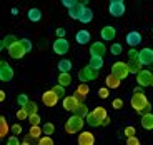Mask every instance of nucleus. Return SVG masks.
Returning a JSON list of instances; mask_svg holds the SVG:
<instances>
[{
    "mask_svg": "<svg viewBox=\"0 0 153 145\" xmlns=\"http://www.w3.org/2000/svg\"><path fill=\"white\" fill-rule=\"evenodd\" d=\"M83 125H85V118L72 115L65 123V132L67 134H80L83 130Z\"/></svg>",
    "mask_w": 153,
    "mask_h": 145,
    "instance_id": "f257e3e1",
    "label": "nucleus"
},
{
    "mask_svg": "<svg viewBox=\"0 0 153 145\" xmlns=\"http://www.w3.org/2000/svg\"><path fill=\"white\" fill-rule=\"evenodd\" d=\"M111 73H113L117 78H120V80L128 78V77H130V70H128L126 62H115V64L111 65Z\"/></svg>",
    "mask_w": 153,
    "mask_h": 145,
    "instance_id": "f03ea898",
    "label": "nucleus"
},
{
    "mask_svg": "<svg viewBox=\"0 0 153 145\" xmlns=\"http://www.w3.org/2000/svg\"><path fill=\"white\" fill-rule=\"evenodd\" d=\"M146 103H148V99H146L145 93H133V95H131L130 105H131V108H133L138 115H140V112L146 107Z\"/></svg>",
    "mask_w": 153,
    "mask_h": 145,
    "instance_id": "7ed1b4c3",
    "label": "nucleus"
},
{
    "mask_svg": "<svg viewBox=\"0 0 153 145\" xmlns=\"http://www.w3.org/2000/svg\"><path fill=\"white\" fill-rule=\"evenodd\" d=\"M98 75H100L98 70L92 69L90 65H85L83 69L78 72V80H80L82 84H87V82H90V80H95V78H98Z\"/></svg>",
    "mask_w": 153,
    "mask_h": 145,
    "instance_id": "20e7f679",
    "label": "nucleus"
},
{
    "mask_svg": "<svg viewBox=\"0 0 153 145\" xmlns=\"http://www.w3.org/2000/svg\"><path fill=\"white\" fill-rule=\"evenodd\" d=\"M126 7H125V2L123 0H110V4H108V13L115 19H118L125 13Z\"/></svg>",
    "mask_w": 153,
    "mask_h": 145,
    "instance_id": "39448f33",
    "label": "nucleus"
},
{
    "mask_svg": "<svg viewBox=\"0 0 153 145\" xmlns=\"http://www.w3.org/2000/svg\"><path fill=\"white\" fill-rule=\"evenodd\" d=\"M138 62L142 67H152L153 65V49H142L138 52Z\"/></svg>",
    "mask_w": 153,
    "mask_h": 145,
    "instance_id": "423d86ee",
    "label": "nucleus"
},
{
    "mask_svg": "<svg viewBox=\"0 0 153 145\" xmlns=\"http://www.w3.org/2000/svg\"><path fill=\"white\" fill-rule=\"evenodd\" d=\"M152 78H153V73H152V70H140V72L137 73V84H138V87H142V88H145V87H152Z\"/></svg>",
    "mask_w": 153,
    "mask_h": 145,
    "instance_id": "0eeeda50",
    "label": "nucleus"
},
{
    "mask_svg": "<svg viewBox=\"0 0 153 145\" xmlns=\"http://www.w3.org/2000/svg\"><path fill=\"white\" fill-rule=\"evenodd\" d=\"M52 49H53V52L57 55H65L70 50V43L67 38H57L53 42V45H52Z\"/></svg>",
    "mask_w": 153,
    "mask_h": 145,
    "instance_id": "6e6552de",
    "label": "nucleus"
},
{
    "mask_svg": "<svg viewBox=\"0 0 153 145\" xmlns=\"http://www.w3.org/2000/svg\"><path fill=\"white\" fill-rule=\"evenodd\" d=\"M12 78H13V69L8 62H2L0 64V82H10Z\"/></svg>",
    "mask_w": 153,
    "mask_h": 145,
    "instance_id": "1a4fd4ad",
    "label": "nucleus"
},
{
    "mask_svg": "<svg viewBox=\"0 0 153 145\" xmlns=\"http://www.w3.org/2000/svg\"><path fill=\"white\" fill-rule=\"evenodd\" d=\"M88 93H90V87H88L87 84H80L76 87V90L73 92V97L76 99L78 103H85V99H87Z\"/></svg>",
    "mask_w": 153,
    "mask_h": 145,
    "instance_id": "9d476101",
    "label": "nucleus"
},
{
    "mask_svg": "<svg viewBox=\"0 0 153 145\" xmlns=\"http://www.w3.org/2000/svg\"><path fill=\"white\" fill-rule=\"evenodd\" d=\"M125 40H126V43H128L130 49H135V47H138L140 43H142V34L137 32V30H131V32L126 34Z\"/></svg>",
    "mask_w": 153,
    "mask_h": 145,
    "instance_id": "9b49d317",
    "label": "nucleus"
},
{
    "mask_svg": "<svg viewBox=\"0 0 153 145\" xmlns=\"http://www.w3.org/2000/svg\"><path fill=\"white\" fill-rule=\"evenodd\" d=\"M76 142H78V145H95V135L90 130L88 132L82 130L78 134V137H76Z\"/></svg>",
    "mask_w": 153,
    "mask_h": 145,
    "instance_id": "f8f14e48",
    "label": "nucleus"
},
{
    "mask_svg": "<svg viewBox=\"0 0 153 145\" xmlns=\"http://www.w3.org/2000/svg\"><path fill=\"white\" fill-rule=\"evenodd\" d=\"M105 54H107V45H105L103 42H93L92 45H90V55H92V57H102L103 58Z\"/></svg>",
    "mask_w": 153,
    "mask_h": 145,
    "instance_id": "ddd939ff",
    "label": "nucleus"
},
{
    "mask_svg": "<svg viewBox=\"0 0 153 145\" xmlns=\"http://www.w3.org/2000/svg\"><path fill=\"white\" fill-rule=\"evenodd\" d=\"M100 35L103 38V42H111V40H115V37H117V28H115L113 25H105V27L100 30Z\"/></svg>",
    "mask_w": 153,
    "mask_h": 145,
    "instance_id": "4468645a",
    "label": "nucleus"
},
{
    "mask_svg": "<svg viewBox=\"0 0 153 145\" xmlns=\"http://www.w3.org/2000/svg\"><path fill=\"white\" fill-rule=\"evenodd\" d=\"M8 50V55H10L12 58H22V57H25V50H23V47H22V43H20V40L17 43H13V45L10 47V49H7Z\"/></svg>",
    "mask_w": 153,
    "mask_h": 145,
    "instance_id": "2eb2a0df",
    "label": "nucleus"
},
{
    "mask_svg": "<svg viewBox=\"0 0 153 145\" xmlns=\"http://www.w3.org/2000/svg\"><path fill=\"white\" fill-rule=\"evenodd\" d=\"M42 102L45 107H55L58 102V97L52 90H47V92H43V95H42Z\"/></svg>",
    "mask_w": 153,
    "mask_h": 145,
    "instance_id": "dca6fc26",
    "label": "nucleus"
},
{
    "mask_svg": "<svg viewBox=\"0 0 153 145\" xmlns=\"http://www.w3.org/2000/svg\"><path fill=\"white\" fill-rule=\"evenodd\" d=\"M76 107H78V102L73 95H65L63 97V110L67 112H75Z\"/></svg>",
    "mask_w": 153,
    "mask_h": 145,
    "instance_id": "f3484780",
    "label": "nucleus"
},
{
    "mask_svg": "<svg viewBox=\"0 0 153 145\" xmlns=\"http://www.w3.org/2000/svg\"><path fill=\"white\" fill-rule=\"evenodd\" d=\"M90 38H92V34L88 30H78L75 34V40L78 45H87V43H90Z\"/></svg>",
    "mask_w": 153,
    "mask_h": 145,
    "instance_id": "a211bd4d",
    "label": "nucleus"
},
{
    "mask_svg": "<svg viewBox=\"0 0 153 145\" xmlns=\"http://www.w3.org/2000/svg\"><path fill=\"white\" fill-rule=\"evenodd\" d=\"M105 84H107V88L110 90V88H118L120 85H122V80L117 78L113 73H110V75H107V78H105Z\"/></svg>",
    "mask_w": 153,
    "mask_h": 145,
    "instance_id": "6ab92c4d",
    "label": "nucleus"
},
{
    "mask_svg": "<svg viewBox=\"0 0 153 145\" xmlns=\"http://www.w3.org/2000/svg\"><path fill=\"white\" fill-rule=\"evenodd\" d=\"M72 75L70 73H58V78H57V85H62L63 88H67L70 84H72Z\"/></svg>",
    "mask_w": 153,
    "mask_h": 145,
    "instance_id": "aec40b11",
    "label": "nucleus"
},
{
    "mask_svg": "<svg viewBox=\"0 0 153 145\" xmlns=\"http://www.w3.org/2000/svg\"><path fill=\"white\" fill-rule=\"evenodd\" d=\"M140 123H142V127L145 130H153V112L152 114H146V115H142Z\"/></svg>",
    "mask_w": 153,
    "mask_h": 145,
    "instance_id": "412c9836",
    "label": "nucleus"
},
{
    "mask_svg": "<svg viewBox=\"0 0 153 145\" xmlns=\"http://www.w3.org/2000/svg\"><path fill=\"white\" fill-rule=\"evenodd\" d=\"M8 130H10V125H8L7 118H5L4 115H0V140L7 137Z\"/></svg>",
    "mask_w": 153,
    "mask_h": 145,
    "instance_id": "4be33fe9",
    "label": "nucleus"
},
{
    "mask_svg": "<svg viewBox=\"0 0 153 145\" xmlns=\"http://www.w3.org/2000/svg\"><path fill=\"white\" fill-rule=\"evenodd\" d=\"M93 20V12L90 10L88 7H83V10H82V15H80V19H78V22H82V23H90Z\"/></svg>",
    "mask_w": 153,
    "mask_h": 145,
    "instance_id": "5701e85b",
    "label": "nucleus"
},
{
    "mask_svg": "<svg viewBox=\"0 0 153 145\" xmlns=\"http://www.w3.org/2000/svg\"><path fill=\"white\" fill-rule=\"evenodd\" d=\"M57 69L60 70V73H70V70H72V62L67 60V58H62L57 64Z\"/></svg>",
    "mask_w": 153,
    "mask_h": 145,
    "instance_id": "b1692460",
    "label": "nucleus"
},
{
    "mask_svg": "<svg viewBox=\"0 0 153 145\" xmlns=\"http://www.w3.org/2000/svg\"><path fill=\"white\" fill-rule=\"evenodd\" d=\"M27 17L30 22H40L42 20V10L40 8H30L27 12Z\"/></svg>",
    "mask_w": 153,
    "mask_h": 145,
    "instance_id": "393cba45",
    "label": "nucleus"
},
{
    "mask_svg": "<svg viewBox=\"0 0 153 145\" xmlns=\"http://www.w3.org/2000/svg\"><path fill=\"white\" fill-rule=\"evenodd\" d=\"M82 10H83V5L78 2L76 7H73V8H70V10H68V17H70V19H73V20H78V19H80V15H82Z\"/></svg>",
    "mask_w": 153,
    "mask_h": 145,
    "instance_id": "a878e982",
    "label": "nucleus"
},
{
    "mask_svg": "<svg viewBox=\"0 0 153 145\" xmlns=\"http://www.w3.org/2000/svg\"><path fill=\"white\" fill-rule=\"evenodd\" d=\"M42 127L40 125H30V129H28V135H30L33 140H38V138L42 137Z\"/></svg>",
    "mask_w": 153,
    "mask_h": 145,
    "instance_id": "bb28decb",
    "label": "nucleus"
},
{
    "mask_svg": "<svg viewBox=\"0 0 153 145\" xmlns=\"http://www.w3.org/2000/svg\"><path fill=\"white\" fill-rule=\"evenodd\" d=\"M88 65L100 72V69H103V58L102 57H90V64Z\"/></svg>",
    "mask_w": 153,
    "mask_h": 145,
    "instance_id": "cd10ccee",
    "label": "nucleus"
},
{
    "mask_svg": "<svg viewBox=\"0 0 153 145\" xmlns=\"http://www.w3.org/2000/svg\"><path fill=\"white\" fill-rule=\"evenodd\" d=\"M88 114H90V110H88V107L85 105V103H78L76 110L73 112V115H76V117H82V118H85Z\"/></svg>",
    "mask_w": 153,
    "mask_h": 145,
    "instance_id": "c85d7f7f",
    "label": "nucleus"
},
{
    "mask_svg": "<svg viewBox=\"0 0 153 145\" xmlns=\"http://www.w3.org/2000/svg\"><path fill=\"white\" fill-rule=\"evenodd\" d=\"M42 132H43V135H47V137H52V135L55 134V123H52V122L43 123V125H42Z\"/></svg>",
    "mask_w": 153,
    "mask_h": 145,
    "instance_id": "c756f323",
    "label": "nucleus"
},
{
    "mask_svg": "<svg viewBox=\"0 0 153 145\" xmlns=\"http://www.w3.org/2000/svg\"><path fill=\"white\" fill-rule=\"evenodd\" d=\"M92 114L95 115L97 118H98L100 122H102L103 118H107V117H108V114H107V108H105V107H95V108H93V112H92Z\"/></svg>",
    "mask_w": 153,
    "mask_h": 145,
    "instance_id": "7c9ffc66",
    "label": "nucleus"
},
{
    "mask_svg": "<svg viewBox=\"0 0 153 145\" xmlns=\"http://www.w3.org/2000/svg\"><path fill=\"white\" fill-rule=\"evenodd\" d=\"M85 123H88L90 127H100V125H102V122H100V120L92 114V112H90V114L85 117Z\"/></svg>",
    "mask_w": 153,
    "mask_h": 145,
    "instance_id": "2f4dec72",
    "label": "nucleus"
},
{
    "mask_svg": "<svg viewBox=\"0 0 153 145\" xmlns=\"http://www.w3.org/2000/svg\"><path fill=\"white\" fill-rule=\"evenodd\" d=\"M128 70H130V73H138L140 70H142V65H140V62L138 60H128Z\"/></svg>",
    "mask_w": 153,
    "mask_h": 145,
    "instance_id": "473e14b6",
    "label": "nucleus"
},
{
    "mask_svg": "<svg viewBox=\"0 0 153 145\" xmlns=\"http://www.w3.org/2000/svg\"><path fill=\"white\" fill-rule=\"evenodd\" d=\"M2 40H4V45H5V49H10L12 45H13V43H17L19 42V38L15 37V35H7V37L5 38H2Z\"/></svg>",
    "mask_w": 153,
    "mask_h": 145,
    "instance_id": "72a5a7b5",
    "label": "nucleus"
},
{
    "mask_svg": "<svg viewBox=\"0 0 153 145\" xmlns=\"http://www.w3.org/2000/svg\"><path fill=\"white\" fill-rule=\"evenodd\" d=\"M25 110L28 112V115H32V114H38V105H37V102H33V100H30V102L25 105Z\"/></svg>",
    "mask_w": 153,
    "mask_h": 145,
    "instance_id": "f704fd0d",
    "label": "nucleus"
},
{
    "mask_svg": "<svg viewBox=\"0 0 153 145\" xmlns=\"http://www.w3.org/2000/svg\"><path fill=\"white\" fill-rule=\"evenodd\" d=\"M28 102H30V99H28L27 93H20V95L17 97V103H19L20 107H25V105H27Z\"/></svg>",
    "mask_w": 153,
    "mask_h": 145,
    "instance_id": "c9c22d12",
    "label": "nucleus"
},
{
    "mask_svg": "<svg viewBox=\"0 0 153 145\" xmlns=\"http://www.w3.org/2000/svg\"><path fill=\"white\" fill-rule=\"evenodd\" d=\"M52 92H53L58 99H63V97H65V88L62 87V85H55V87L52 88Z\"/></svg>",
    "mask_w": 153,
    "mask_h": 145,
    "instance_id": "e433bc0d",
    "label": "nucleus"
},
{
    "mask_svg": "<svg viewBox=\"0 0 153 145\" xmlns=\"http://www.w3.org/2000/svg\"><path fill=\"white\" fill-rule=\"evenodd\" d=\"M28 122H30V125H40L42 118H40L38 114H32V115H28Z\"/></svg>",
    "mask_w": 153,
    "mask_h": 145,
    "instance_id": "4c0bfd02",
    "label": "nucleus"
},
{
    "mask_svg": "<svg viewBox=\"0 0 153 145\" xmlns=\"http://www.w3.org/2000/svg\"><path fill=\"white\" fill-rule=\"evenodd\" d=\"M123 134H125L126 138H128V137H135V135H137V129H135L133 125H128V127L123 129Z\"/></svg>",
    "mask_w": 153,
    "mask_h": 145,
    "instance_id": "58836bf2",
    "label": "nucleus"
},
{
    "mask_svg": "<svg viewBox=\"0 0 153 145\" xmlns=\"http://www.w3.org/2000/svg\"><path fill=\"white\" fill-rule=\"evenodd\" d=\"M20 43H22L23 50H25V54L32 52V49H33V45H32V42L28 40V38H22V40H20Z\"/></svg>",
    "mask_w": 153,
    "mask_h": 145,
    "instance_id": "ea45409f",
    "label": "nucleus"
},
{
    "mask_svg": "<svg viewBox=\"0 0 153 145\" xmlns=\"http://www.w3.org/2000/svg\"><path fill=\"white\" fill-rule=\"evenodd\" d=\"M37 145H55V142H53V138L52 137H40L38 138V142H37Z\"/></svg>",
    "mask_w": 153,
    "mask_h": 145,
    "instance_id": "a19ab883",
    "label": "nucleus"
},
{
    "mask_svg": "<svg viewBox=\"0 0 153 145\" xmlns=\"http://www.w3.org/2000/svg\"><path fill=\"white\" fill-rule=\"evenodd\" d=\"M15 115H17V118H19L20 122H22V120H28V112L23 107H20V110H17Z\"/></svg>",
    "mask_w": 153,
    "mask_h": 145,
    "instance_id": "79ce46f5",
    "label": "nucleus"
},
{
    "mask_svg": "<svg viewBox=\"0 0 153 145\" xmlns=\"http://www.w3.org/2000/svg\"><path fill=\"white\" fill-rule=\"evenodd\" d=\"M110 52L113 55H120L123 52V47H122V43H111V47H110Z\"/></svg>",
    "mask_w": 153,
    "mask_h": 145,
    "instance_id": "37998d69",
    "label": "nucleus"
},
{
    "mask_svg": "<svg viewBox=\"0 0 153 145\" xmlns=\"http://www.w3.org/2000/svg\"><path fill=\"white\" fill-rule=\"evenodd\" d=\"M98 97L100 99H108V97H110V90H108L107 87L98 88Z\"/></svg>",
    "mask_w": 153,
    "mask_h": 145,
    "instance_id": "c03bdc74",
    "label": "nucleus"
},
{
    "mask_svg": "<svg viewBox=\"0 0 153 145\" xmlns=\"http://www.w3.org/2000/svg\"><path fill=\"white\" fill-rule=\"evenodd\" d=\"M62 4H63V7H67L70 10V8L76 7V5H78V2H76V0H62Z\"/></svg>",
    "mask_w": 153,
    "mask_h": 145,
    "instance_id": "a18cd8bd",
    "label": "nucleus"
},
{
    "mask_svg": "<svg viewBox=\"0 0 153 145\" xmlns=\"http://www.w3.org/2000/svg\"><path fill=\"white\" fill-rule=\"evenodd\" d=\"M10 130H12V134L15 135V137H19V135L22 134V125H20V123H15V125L10 127Z\"/></svg>",
    "mask_w": 153,
    "mask_h": 145,
    "instance_id": "49530a36",
    "label": "nucleus"
},
{
    "mask_svg": "<svg viewBox=\"0 0 153 145\" xmlns=\"http://www.w3.org/2000/svg\"><path fill=\"white\" fill-rule=\"evenodd\" d=\"M126 145H142V142H140L138 137H128L126 138Z\"/></svg>",
    "mask_w": 153,
    "mask_h": 145,
    "instance_id": "de8ad7c7",
    "label": "nucleus"
},
{
    "mask_svg": "<svg viewBox=\"0 0 153 145\" xmlns=\"http://www.w3.org/2000/svg\"><path fill=\"white\" fill-rule=\"evenodd\" d=\"M111 107H113L115 110H120V108L123 107V100L122 99H115L113 102H111Z\"/></svg>",
    "mask_w": 153,
    "mask_h": 145,
    "instance_id": "09e8293b",
    "label": "nucleus"
},
{
    "mask_svg": "<svg viewBox=\"0 0 153 145\" xmlns=\"http://www.w3.org/2000/svg\"><path fill=\"white\" fill-rule=\"evenodd\" d=\"M138 52H140V50H137V49L128 50V57H130V60H138Z\"/></svg>",
    "mask_w": 153,
    "mask_h": 145,
    "instance_id": "8fccbe9b",
    "label": "nucleus"
},
{
    "mask_svg": "<svg viewBox=\"0 0 153 145\" xmlns=\"http://www.w3.org/2000/svg\"><path fill=\"white\" fill-rule=\"evenodd\" d=\"M22 142L19 140V137H15V135H12V137H8L7 140V145H20Z\"/></svg>",
    "mask_w": 153,
    "mask_h": 145,
    "instance_id": "3c124183",
    "label": "nucleus"
},
{
    "mask_svg": "<svg viewBox=\"0 0 153 145\" xmlns=\"http://www.w3.org/2000/svg\"><path fill=\"white\" fill-rule=\"evenodd\" d=\"M55 34H57V38H65V35H67V30L63 27H58L57 30H55Z\"/></svg>",
    "mask_w": 153,
    "mask_h": 145,
    "instance_id": "603ef678",
    "label": "nucleus"
},
{
    "mask_svg": "<svg viewBox=\"0 0 153 145\" xmlns=\"http://www.w3.org/2000/svg\"><path fill=\"white\" fill-rule=\"evenodd\" d=\"M146 114H152V103H150V102L146 103V107L140 112V115H146Z\"/></svg>",
    "mask_w": 153,
    "mask_h": 145,
    "instance_id": "864d4df0",
    "label": "nucleus"
},
{
    "mask_svg": "<svg viewBox=\"0 0 153 145\" xmlns=\"http://www.w3.org/2000/svg\"><path fill=\"white\" fill-rule=\"evenodd\" d=\"M110 122H111V118H110V117H107V118H103V120H102V125L107 127V125H110Z\"/></svg>",
    "mask_w": 153,
    "mask_h": 145,
    "instance_id": "5fc2aeb1",
    "label": "nucleus"
},
{
    "mask_svg": "<svg viewBox=\"0 0 153 145\" xmlns=\"http://www.w3.org/2000/svg\"><path fill=\"white\" fill-rule=\"evenodd\" d=\"M5 99H7V93H5L4 90H0V102H4Z\"/></svg>",
    "mask_w": 153,
    "mask_h": 145,
    "instance_id": "6e6d98bb",
    "label": "nucleus"
},
{
    "mask_svg": "<svg viewBox=\"0 0 153 145\" xmlns=\"http://www.w3.org/2000/svg\"><path fill=\"white\" fill-rule=\"evenodd\" d=\"M133 93H143V88H142V87H137V88L133 90Z\"/></svg>",
    "mask_w": 153,
    "mask_h": 145,
    "instance_id": "4d7b16f0",
    "label": "nucleus"
},
{
    "mask_svg": "<svg viewBox=\"0 0 153 145\" xmlns=\"http://www.w3.org/2000/svg\"><path fill=\"white\" fill-rule=\"evenodd\" d=\"M5 45H4V40H0V50H4Z\"/></svg>",
    "mask_w": 153,
    "mask_h": 145,
    "instance_id": "13d9d810",
    "label": "nucleus"
},
{
    "mask_svg": "<svg viewBox=\"0 0 153 145\" xmlns=\"http://www.w3.org/2000/svg\"><path fill=\"white\" fill-rule=\"evenodd\" d=\"M152 87H153V78H152Z\"/></svg>",
    "mask_w": 153,
    "mask_h": 145,
    "instance_id": "bf43d9fd",
    "label": "nucleus"
},
{
    "mask_svg": "<svg viewBox=\"0 0 153 145\" xmlns=\"http://www.w3.org/2000/svg\"><path fill=\"white\" fill-rule=\"evenodd\" d=\"M0 64H2V60H0Z\"/></svg>",
    "mask_w": 153,
    "mask_h": 145,
    "instance_id": "052dcab7",
    "label": "nucleus"
},
{
    "mask_svg": "<svg viewBox=\"0 0 153 145\" xmlns=\"http://www.w3.org/2000/svg\"><path fill=\"white\" fill-rule=\"evenodd\" d=\"M152 32H153V28H152Z\"/></svg>",
    "mask_w": 153,
    "mask_h": 145,
    "instance_id": "680f3d73",
    "label": "nucleus"
}]
</instances>
